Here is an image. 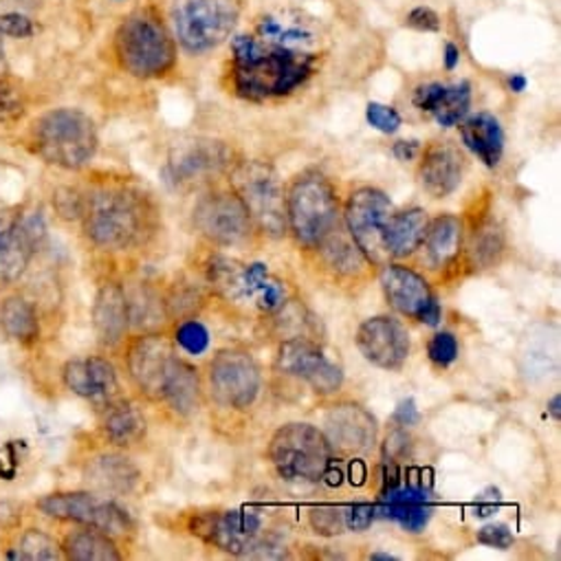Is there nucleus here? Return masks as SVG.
Listing matches in <instances>:
<instances>
[{"label": "nucleus", "instance_id": "1", "mask_svg": "<svg viewBox=\"0 0 561 561\" xmlns=\"http://www.w3.org/2000/svg\"><path fill=\"white\" fill-rule=\"evenodd\" d=\"M82 231L102 251H135L159 231V207L152 196L126 181L104 183L84 194Z\"/></svg>", "mask_w": 561, "mask_h": 561}, {"label": "nucleus", "instance_id": "2", "mask_svg": "<svg viewBox=\"0 0 561 561\" xmlns=\"http://www.w3.org/2000/svg\"><path fill=\"white\" fill-rule=\"evenodd\" d=\"M229 87L247 102L289 98L302 89L320 67L318 51H296L266 45L253 34L231 36Z\"/></svg>", "mask_w": 561, "mask_h": 561}, {"label": "nucleus", "instance_id": "3", "mask_svg": "<svg viewBox=\"0 0 561 561\" xmlns=\"http://www.w3.org/2000/svg\"><path fill=\"white\" fill-rule=\"evenodd\" d=\"M113 54L122 71L137 80H163L174 73L179 45L161 10L152 3L122 19L113 36Z\"/></svg>", "mask_w": 561, "mask_h": 561}, {"label": "nucleus", "instance_id": "4", "mask_svg": "<svg viewBox=\"0 0 561 561\" xmlns=\"http://www.w3.org/2000/svg\"><path fill=\"white\" fill-rule=\"evenodd\" d=\"M34 152L62 170L84 168L100 148L98 126L80 108H54L43 113L30 130Z\"/></svg>", "mask_w": 561, "mask_h": 561}, {"label": "nucleus", "instance_id": "5", "mask_svg": "<svg viewBox=\"0 0 561 561\" xmlns=\"http://www.w3.org/2000/svg\"><path fill=\"white\" fill-rule=\"evenodd\" d=\"M340 198L331 179L307 170L287 190V229L305 251L318 249L342 225Z\"/></svg>", "mask_w": 561, "mask_h": 561}, {"label": "nucleus", "instance_id": "6", "mask_svg": "<svg viewBox=\"0 0 561 561\" xmlns=\"http://www.w3.org/2000/svg\"><path fill=\"white\" fill-rule=\"evenodd\" d=\"M242 10L244 0H172L174 41L192 56L209 54L233 36Z\"/></svg>", "mask_w": 561, "mask_h": 561}, {"label": "nucleus", "instance_id": "7", "mask_svg": "<svg viewBox=\"0 0 561 561\" xmlns=\"http://www.w3.org/2000/svg\"><path fill=\"white\" fill-rule=\"evenodd\" d=\"M229 185L242 198L255 231L283 238L287 229V190L266 161H238L229 172Z\"/></svg>", "mask_w": 561, "mask_h": 561}, {"label": "nucleus", "instance_id": "8", "mask_svg": "<svg viewBox=\"0 0 561 561\" xmlns=\"http://www.w3.org/2000/svg\"><path fill=\"white\" fill-rule=\"evenodd\" d=\"M268 460L285 482L316 484L331 462V445L316 425L287 423L271 436Z\"/></svg>", "mask_w": 561, "mask_h": 561}, {"label": "nucleus", "instance_id": "9", "mask_svg": "<svg viewBox=\"0 0 561 561\" xmlns=\"http://www.w3.org/2000/svg\"><path fill=\"white\" fill-rule=\"evenodd\" d=\"M45 238L47 227L41 211L21 205L0 209V294L27 273Z\"/></svg>", "mask_w": 561, "mask_h": 561}, {"label": "nucleus", "instance_id": "10", "mask_svg": "<svg viewBox=\"0 0 561 561\" xmlns=\"http://www.w3.org/2000/svg\"><path fill=\"white\" fill-rule=\"evenodd\" d=\"M192 222L205 240L218 247H244L257 233L242 198L231 185L207 190L194 205Z\"/></svg>", "mask_w": 561, "mask_h": 561}, {"label": "nucleus", "instance_id": "11", "mask_svg": "<svg viewBox=\"0 0 561 561\" xmlns=\"http://www.w3.org/2000/svg\"><path fill=\"white\" fill-rule=\"evenodd\" d=\"M36 508L51 519L93 526L108 533L111 537L130 535L135 530L130 515L122 506L91 491L49 493L36 502Z\"/></svg>", "mask_w": 561, "mask_h": 561}, {"label": "nucleus", "instance_id": "12", "mask_svg": "<svg viewBox=\"0 0 561 561\" xmlns=\"http://www.w3.org/2000/svg\"><path fill=\"white\" fill-rule=\"evenodd\" d=\"M207 381L214 401L231 410L251 408L262 386L260 366L244 348L218 351L207 366Z\"/></svg>", "mask_w": 561, "mask_h": 561}, {"label": "nucleus", "instance_id": "13", "mask_svg": "<svg viewBox=\"0 0 561 561\" xmlns=\"http://www.w3.org/2000/svg\"><path fill=\"white\" fill-rule=\"evenodd\" d=\"M394 214V205L386 192L377 187H359L355 190L344 207V225L359 249L373 264L383 266L390 257L386 253L383 236L390 216Z\"/></svg>", "mask_w": 561, "mask_h": 561}, {"label": "nucleus", "instance_id": "14", "mask_svg": "<svg viewBox=\"0 0 561 561\" xmlns=\"http://www.w3.org/2000/svg\"><path fill=\"white\" fill-rule=\"evenodd\" d=\"M179 362L181 357L176 355L174 344L159 331L130 340L126 348V366L133 383L144 397L157 403H161Z\"/></svg>", "mask_w": 561, "mask_h": 561}, {"label": "nucleus", "instance_id": "15", "mask_svg": "<svg viewBox=\"0 0 561 561\" xmlns=\"http://www.w3.org/2000/svg\"><path fill=\"white\" fill-rule=\"evenodd\" d=\"M190 530L209 546L236 554L251 557L266 537L262 517L251 511H207L190 519Z\"/></svg>", "mask_w": 561, "mask_h": 561}, {"label": "nucleus", "instance_id": "16", "mask_svg": "<svg viewBox=\"0 0 561 561\" xmlns=\"http://www.w3.org/2000/svg\"><path fill=\"white\" fill-rule=\"evenodd\" d=\"M236 163V152L225 141L192 139L174 146V150L168 157L165 172L170 176V183L187 187L211 183V179L229 174Z\"/></svg>", "mask_w": 561, "mask_h": 561}, {"label": "nucleus", "instance_id": "17", "mask_svg": "<svg viewBox=\"0 0 561 561\" xmlns=\"http://www.w3.org/2000/svg\"><path fill=\"white\" fill-rule=\"evenodd\" d=\"M277 370L309 383L318 394H335L344 383V370L331 362L324 351L307 337H294L279 344Z\"/></svg>", "mask_w": 561, "mask_h": 561}, {"label": "nucleus", "instance_id": "18", "mask_svg": "<svg viewBox=\"0 0 561 561\" xmlns=\"http://www.w3.org/2000/svg\"><path fill=\"white\" fill-rule=\"evenodd\" d=\"M253 36L266 45L296 51H316L322 41L318 19L298 8L264 10L253 21Z\"/></svg>", "mask_w": 561, "mask_h": 561}, {"label": "nucleus", "instance_id": "19", "mask_svg": "<svg viewBox=\"0 0 561 561\" xmlns=\"http://www.w3.org/2000/svg\"><path fill=\"white\" fill-rule=\"evenodd\" d=\"M364 359L383 370H401L410 357L408 329L386 316L366 320L355 335Z\"/></svg>", "mask_w": 561, "mask_h": 561}, {"label": "nucleus", "instance_id": "20", "mask_svg": "<svg viewBox=\"0 0 561 561\" xmlns=\"http://www.w3.org/2000/svg\"><path fill=\"white\" fill-rule=\"evenodd\" d=\"M324 436L331 449L344 456H359L375 447L377 421L359 403H337L324 416Z\"/></svg>", "mask_w": 561, "mask_h": 561}, {"label": "nucleus", "instance_id": "21", "mask_svg": "<svg viewBox=\"0 0 561 561\" xmlns=\"http://www.w3.org/2000/svg\"><path fill=\"white\" fill-rule=\"evenodd\" d=\"M419 183L432 198H447L454 194L465 174V157L451 141H432L421 150Z\"/></svg>", "mask_w": 561, "mask_h": 561}, {"label": "nucleus", "instance_id": "22", "mask_svg": "<svg viewBox=\"0 0 561 561\" xmlns=\"http://www.w3.org/2000/svg\"><path fill=\"white\" fill-rule=\"evenodd\" d=\"M62 383L76 397L93 403H111L119 394L117 370L106 357L67 362L62 368Z\"/></svg>", "mask_w": 561, "mask_h": 561}, {"label": "nucleus", "instance_id": "23", "mask_svg": "<svg viewBox=\"0 0 561 561\" xmlns=\"http://www.w3.org/2000/svg\"><path fill=\"white\" fill-rule=\"evenodd\" d=\"M379 277H381V289L386 294V300L403 318L419 320L421 313L436 298L427 285V279L410 266L386 262L381 266Z\"/></svg>", "mask_w": 561, "mask_h": 561}, {"label": "nucleus", "instance_id": "24", "mask_svg": "<svg viewBox=\"0 0 561 561\" xmlns=\"http://www.w3.org/2000/svg\"><path fill=\"white\" fill-rule=\"evenodd\" d=\"M93 329L98 344L102 348H117L128 337L130 316L126 289L119 283H115V279H106L95 294Z\"/></svg>", "mask_w": 561, "mask_h": 561}, {"label": "nucleus", "instance_id": "25", "mask_svg": "<svg viewBox=\"0 0 561 561\" xmlns=\"http://www.w3.org/2000/svg\"><path fill=\"white\" fill-rule=\"evenodd\" d=\"M412 102L421 113L432 115L440 128H454L469 115L471 84L467 80L456 84L427 82L414 91Z\"/></svg>", "mask_w": 561, "mask_h": 561}, {"label": "nucleus", "instance_id": "26", "mask_svg": "<svg viewBox=\"0 0 561 561\" xmlns=\"http://www.w3.org/2000/svg\"><path fill=\"white\" fill-rule=\"evenodd\" d=\"M313 253L318 255L320 266L337 283H357V279L366 277L368 266H373L344 222L329 238H324Z\"/></svg>", "mask_w": 561, "mask_h": 561}, {"label": "nucleus", "instance_id": "27", "mask_svg": "<svg viewBox=\"0 0 561 561\" xmlns=\"http://www.w3.org/2000/svg\"><path fill=\"white\" fill-rule=\"evenodd\" d=\"M434 506L425 486L408 484L383 491L381 502L375 506V515L399 522L408 533H421L430 524Z\"/></svg>", "mask_w": 561, "mask_h": 561}, {"label": "nucleus", "instance_id": "28", "mask_svg": "<svg viewBox=\"0 0 561 561\" xmlns=\"http://www.w3.org/2000/svg\"><path fill=\"white\" fill-rule=\"evenodd\" d=\"M465 242L467 244L462 247V251H467L469 266H473L476 271L491 268L502 260L506 238L504 229L500 227L497 218L489 207L471 216L469 227H465Z\"/></svg>", "mask_w": 561, "mask_h": 561}, {"label": "nucleus", "instance_id": "29", "mask_svg": "<svg viewBox=\"0 0 561 561\" xmlns=\"http://www.w3.org/2000/svg\"><path fill=\"white\" fill-rule=\"evenodd\" d=\"M421 247H425V255L432 268L443 271L454 266L462 255L465 222L451 214H443L430 220Z\"/></svg>", "mask_w": 561, "mask_h": 561}, {"label": "nucleus", "instance_id": "30", "mask_svg": "<svg viewBox=\"0 0 561 561\" xmlns=\"http://www.w3.org/2000/svg\"><path fill=\"white\" fill-rule=\"evenodd\" d=\"M148 423L144 412L130 401H111L100 419V434L113 447H135L146 438Z\"/></svg>", "mask_w": 561, "mask_h": 561}, {"label": "nucleus", "instance_id": "31", "mask_svg": "<svg viewBox=\"0 0 561 561\" xmlns=\"http://www.w3.org/2000/svg\"><path fill=\"white\" fill-rule=\"evenodd\" d=\"M460 139L486 168H497L504 154V130L495 115L478 113L460 122Z\"/></svg>", "mask_w": 561, "mask_h": 561}, {"label": "nucleus", "instance_id": "32", "mask_svg": "<svg viewBox=\"0 0 561 561\" xmlns=\"http://www.w3.org/2000/svg\"><path fill=\"white\" fill-rule=\"evenodd\" d=\"M427 225H430V216L421 207L405 209L399 214L394 211L388 220L386 236H383L388 257L401 260V257H410L412 253H416L423 244Z\"/></svg>", "mask_w": 561, "mask_h": 561}, {"label": "nucleus", "instance_id": "33", "mask_svg": "<svg viewBox=\"0 0 561 561\" xmlns=\"http://www.w3.org/2000/svg\"><path fill=\"white\" fill-rule=\"evenodd\" d=\"M139 469L119 454H104L89 462L87 480L104 495H126L139 482Z\"/></svg>", "mask_w": 561, "mask_h": 561}, {"label": "nucleus", "instance_id": "34", "mask_svg": "<svg viewBox=\"0 0 561 561\" xmlns=\"http://www.w3.org/2000/svg\"><path fill=\"white\" fill-rule=\"evenodd\" d=\"M60 546L65 559L73 561H119L124 557L115 537L93 526H80L67 533Z\"/></svg>", "mask_w": 561, "mask_h": 561}, {"label": "nucleus", "instance_id": "35", "mask_svg": "<svg viewBox=\"0 0 561 561\" xmlns=\"http://www.w3.org/2000/svg\"><path fill=\"white\" fill-rule=\"evenodd\" d=\"M0 329L21 346L36 344L41 340V320L36 307L23 296L3 300V305H0Z\"/></svg>", "mask_w": 561, "mask_h": 561}, {"label": "nucleus", "instance_id": "36", "mask_svg": "<svg viewBox=\"0 0 561 561\" xmlns=\"http://www.w3.org/2000/svg\"><path fill=\"white\" fill-rule=\"evenodd\" d=\"M201 377H198V370L187 364V362H179L165 392H163V399L161 403L172 410L176 416H192L198 412L201 408Z\"/></svg>", "mask_w": 561, "mask_h": 561}, {"label": "nucleus", "instance_id": "37", "mask_svg": "<svg viewBox=\"0 0 561 561\" xmlns=\"http://www.w3.org/2000/svg\"><path fill=\"white\" fill-rule=\"evenodd\" d=\"M126 300H128L130 327L144 333H152L161 329V324L168 318V311H165L163 296L152 285L137 283L135 287L126 289Z\"/></svg>", "mask_w": 561, "mask_h": 561}, {"label": "nucleus", "instance_id": "38", "mask_svg": "<svg viewBox=\"0 0 561 561\" xmlns=\"http://www.w3.org/2000/svg\"><path fill=\"white\" fill-rule=\"evenodd\" d=\"M10 559L16 561H54V559H65L62 546L45 530L41 528H27L16 537L12 548L8 550Z\"/></svg>", "mask_w": 561, "mask_h": 561}, {"label": "nucleus", "instance_id": "39", "mask_svg": "<svg viewBox=\"0 0 561 561\" xmlns=\"http://www.w3.org/2000/svg\"><path fill=\"white\" fill-rule=\"evenodd\" d=\"M163 300H165L168 318H176V320L194 318L201 311V307L205 305L203 291L194 283L174 285Z\"/></svg>", "mask_w": 561, "mask_h": 561}, {"label": "nucleus", "instance_id": "40", "mask_svg": "<svg viewBox=\"0 0 561 561\" xmlns=\"http://www.w3.org/2000/svg\"><path fill=\"white\" fill-rule=\"evenodd\" d=\"M27 111L25 93L10 80L0 78V128L16 124Z\"/></svg>", "mask_w": 561, "mask_h": 561}, {"label": "nucleus", "instance_id": "41", "mask_svg": "<svg viewBox=\"0 0 561 561\" xmlns=\"http://www.w3.org/2000/svg\"><path fill=\"white\" fill-rule=\"evenodd\" d=\"M174 342L190 355H203L209 348V333L196 318H190L176 327Z\"/></svg>", "mask_w": 561, "mask_h": 561}, {"label": "nucleus", "instance_id": "42", "mask_svg": "<svg viewBox=\"0 0 561 561\" xmlns=\"http://www.w3.org/2000/svg\"><path fill=\"white\" fill-rule=\"evenodd\" d=\"M309 524H311V528H313L318 535H322V537L342 535L344 528H346L344 508L331 506V504L313 506V508L309 511Z\"/></svg>", "mask_w": 561, "mask_h": 561}, {"label": "nucleus", "instance_id": "43", "mask_svg": "<svg viewBox=\"0 0 561 561\" xmlns=\"http://www.w3.org/2000/svg\"><path fill=\"white\" fill-rule=\"evenodd\" d=\"M427 357L438 368H447L458 359V340L451 333H436L427 344Z\"/></svg>", "mask_w": 561, "mask_h": 561}, {"label": "nucleus", "instance_id": "44", "mask_svg": "<svg viewBox=\"0 0 561 561\" xmlns=\"http://www.w3.org/2000/svg\"><path fill=\"white\" fill-rule=\"evenodd\" d=\"M366 119H368V124H370L375 130H379V133H383V135H394V133L401 128V124H403V119H401V115L397 113V108L386 106V104H379V102H370V104H368V108H366Z\"/></svg>", "mask_w": 561, "mask_h": 561}, {"label": "nucleus", "instance_id": "45", "mask_svg": "<svg viewBox=\"0 0 561 561\" xmlns=\"http://www.w3.org/2000/svg\"><path fill=\"white\" fill-rule=\"evenodd\" d=\"M287 302V285L279 283V279L271 277L264 283V287L257 294V307L264 313H275L279 307Z\"/></svg>", "mask_w": 561, "mask_h": 561}, {"label": "nucleus", "instance_id": "46", "mask_svg": "<svg viewBox=\"0 0 561 561\" xmlns=\"http://www.w3.org/2000/svg\"><path fill=\"white\" fill-rule=\"evenodd\" d=\"M476 539H478V543L489 546V548H497V550H508L515 543L513 530L506 524H486L478 530Z\"/></svg>", "mask_w": 561, "mask_h": 561}, {"label": "nucleus", "instance_id": "47", "mask_svg": "<svg viewBox=\"0 0 561 561\" xmlns=\"http://www.w3.org/2000/svg\"><path fill=\"white\" fill-rule=\"evenodd\" d=\"M36 27L32 23V19H27L25 14H0V36H8V38H30L34 36Z\"/></svg>", "mask_w": 561, "mask_h": 561}, {"label": "nucleus", "instance_id": "48", "mask_svg": "<svg viewBox=\"0 0 561 561\" xmlns=\"http://www.w3.org/2000/svg\"><path fill=\"white\" fill-rule=\"evenodd\" d=\"M405 25L414 32L421 34H434L440 30V16L432 10V8H414L408 16H405Z\"/></svg>", "mask_w": 561, "mask_h": 561}, {"label": "nucleus", "instance_id": "49", "mask_svg": "<svg viewBox=\"0 0 561 561\" xmlns=\"http://www.w3.org/2000/svg\"><path fill=\"white\" fill-rule=\"evenodd\" d=\"M54 203H56V209L60 211L62 218L80 220L82 207H84V194H80V192H76V190H60V192L54 196Z\"/></svg>", "mask_w": 561, "mask_h": 561}, {"label": "nucleus", "instance_id": "50", "mask_svg": "<svg viewBox=\"0 0 561 561\" xmlns=\"http://www.w3.org/2000/svg\"><path fill=\"white\" fill-rule=\"evenodd\" d=\"M375 517H377V515H375V506H373V504H353V506L344 508L346 528H351V530H355V533L368 530Z\"/></svg>", "mask_w": 561, "mask_h": 561}, {"label": "nucleus", "instance_id": "51", "mask_svg": "<svg viewBox=\"0 0 561 561\" xmlns=\"http://www.w3.org/2000/svg\"><path fill=\"white\" fill-rule=\"evenodd\" d=\"M500 504H502L500 491L497 489H486L484 493L478 495V500L473 504V511H476L478 517H489L500 508Z\"/></svg>", "mask_w": 561, "mask_h": 561}, {"label": "nucleus", "instance_id": "52", "mask_svg": "<svg viewBox=\"0 0 561 561\" xmlns=\"http://www.w3.org/2000/svg\"><path fill=\"white\" fill-rule=\"evenodd\" d=\"M416 421H419V412H416L414 401L408 399V401L399 403V408H397V412H394V423H397L399 427H410V425H414Z\"/></svg>", "mask_w": 561, "mask_h": 561}, {"label": "nucleus", "instance_id": "53", "mask_svg": "<svg viewBox=\"0 0 561 561\" xmlns=\"http://www.w3.org/2000/svg\"><path fill=\"white\" fill-rule=\"evenodd\" d=\"M419 150H421L419 141H397L392 148V152L399 161H412Z\"/></svg>", "mask_w": 561, "mask_h": 561}, {"label": "nucleus", "instance_id": "54", "mask_svg": "<svg viewBox=\"0 0 561 561\" xmlns=\"http://www.w3.org/2000/svg\"><path fill=\"white\" fill-rule=\"evenodd\" d=\"M440 318H443V311H440L438 300L434 298V300H432V305L421 313L419 322H423V324H427V327H438V324H440Z\"/></svg>", "mask_w": 561, "mask_h": 561}, {"label": "nucleus", "instance_id": "55", "mask_svg": "<svg viewBox=\"0 0 561 561\" xmlns=\"http://www.w3.org/2000/svg\"><path fill=\"white\" fill-rule=\"evenodd\" d=\"M366 480H368V469H366L364 460H355L351 465V482L362 486V484H366Z\"/></svg>", "mask_w": 561, "mask_h": 561}, {"label": "nucleus", "instance_id": "56", "mask_svg": "<svg viewBox=\"0 0 561 561\" xmlns=\"http://www.w3.org/2000/svg\"><path fill=\"white\" fill-rule=\"evenodd\" d=\"M458 62H460V49L456 45L447 43L445 45V69L454 71L458 67Z\"/></svg>", "mask_w": 561, "mask_h": 561}, {"label": "nucleus", "instance_id": "57", "mask_svg": "<svg viewBox=\"0 0 561 561\" xmlns=\"http://www.w3.org/2000/svg\"><path fill=\"white\" fill-rule=\"evenodd\" d=\"M508 84H511V91H513V93H522V91L526 89V78L519 76V73H515V76L508 80Z\"/></svg>", "mask_w": 561, "mask_h": 561}, {"label": "nucleus", "instance_id": "58", "mask_svg": "<svg viewBox=\"0 0 561 561\" xmlns=\"http://www.w3.org/2000/svg\"><path fill=\"white\" fill-rule=\"evenodd\" d=\"M559 403H561V397H559V394H554V397L550 399V403H548V412H550V416H552L554 421H559V419H561V410H559Z\"/></svg>", "mask_w": 561, "mask_h": 561}, {"label": "nucleus", "instance_id": "59", "mask_svg": "<svg viewBox=\"0 0 561 561\" xmlns=\"http://www.w3.org/2000/svg\"><path fill=\"white\" fill-rule=\"evenodd\" d=\"M5 73H8V58H5L3 36H0V78H5Z\"/></svg>", "mask_w": 561, "mask_h": 561}, {"label": "nucleus", "instance_id": "60", "mask_svg": "<svg viewBox=\"0 0 561 561\" xmlns=\"http://www.w3.org/2000/svg\"><path fill=\"white\" fill-rule=\"evenodd\" d=\"M370 559H386V561H392V559H397L394 554H386V552H375Z\"/></svg>", "mask_w": 561, "mask_h": 561}]
</instances>
